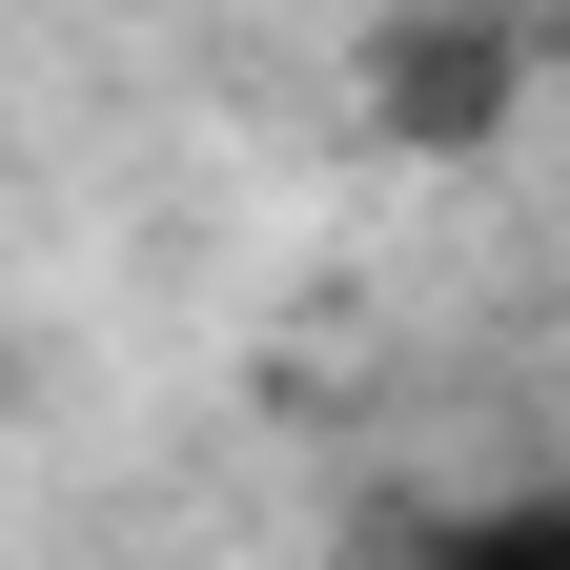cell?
I'll use <instances>...</instances> for the list:
<instances>
[{"instance_id":"1","label":"cell","mask_w":570,"mask_h":570,"mask_svg":"<svg viewBox=\"0 0 570 570\" xmlns=\"http://www.w3.org/2000/svg\"><path fill=\"white\" fill-rule=\"evenodd\" d=\"M510 82H530V41H510V0H407V21L367 41V122L387 142H510Z\"/></svg>"},{"instance_id":"2","label":"cell","mask_w":570,"mask_h":570,"mask_svg":"<svg viewBox=\"0 0 570 570\" xmlns=\"http://www.w3.org/2000/svg\"><path fill=\"white\" fill-rule=\"evenodd\" d=\"M428 570H570V489H489V510H449Z\"/></svg>"}]
</instances>
